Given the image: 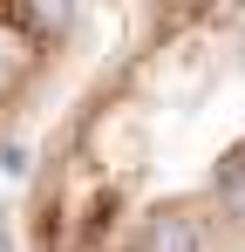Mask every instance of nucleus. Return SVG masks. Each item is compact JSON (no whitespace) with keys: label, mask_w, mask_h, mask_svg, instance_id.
Listing matches in <instances>:
<instances>
[{"label":"nucleus","mask_w":245,"mask_h":252,"mask_svg":"<svg viewBox=\"0 0 245 252\" xmlns=\"http://www.w3.org/2000/svg\"><path fill=\"white\" fill-rule=\"evenodd\" d=\"M232 218H245V14H184L75 123L41 246L157 252Z\"/></svg>","instance_id":"obj_1"},{"label":"nucleus","mask_w":245,"mask_h":252,"mask_svg":"<svg viewBox=\"0 0 245 252\" xmlns=\"http://www.w3.org/2000/svg\"><path fill=\"white\" fill-rule=\"evenodd\" d=\"M34 68H41V21L0 14V123L14 116V102H21V89L34 82Z\"/></svg>","instance_id":"obj_2"}]
</instances>
